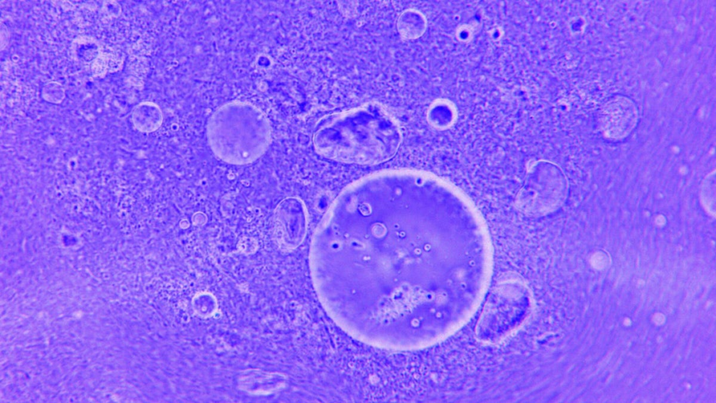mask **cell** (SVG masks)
<instances>
[{"mask_svg": "<svg viewBox=\"0 0 716 403\" xmlns=\"http://www.w3.org/2000/svg\"><path fill=\"white\" fill-rule=\"evenodd\" d=\"M489 230L450 182L387 174L334 201L313 236L321 305L353 339L410 351L442 341L473 314L492 270Z\"/></svg>", "mask_w": 716, "mask_h": 403, "instance_id": "obj_1", "label": "cell"}, {"mask_svg": "<svg viewBox=\"0 0 716 403\" xmlns=\"http://www.w3.org/2000/svg\"><path fill=\"white\" fill-rule=\"evenodd\" d=\"M401 141L397 120L376 102L323 117L313 136L314 149L320 155L361 165L389 161L396 154Z\"/></svg>", "mask_w": 716, "mask_h": 403, "instance_id": "obj_2", "label": "cell"}, {"mask_svg": "<svg viewBox=\"0 0 716 403\" xmlns=\"http://www.w3.org/2000/svg\"><path fill=\"white\" fill-rule=\"evenodd\" d=\"M206 132L213 153L222 161L236 165L255 161L271 142L268 118L247 101H230L217 108L208 121Z\"/></svg>", "mask_w": 716, "mask_h": 403, "instance_id": "obj_3", "label": "cell"}, {"mask_svg": "<svg viewBox=\"0 0 716 403\" xmlns=\"http://www.w3.org/2000/svg\"><path fill=\"white\" fill-rule=\"evenodd\" d=\"M531 309V294L523 281L507 277L499 281L492 289L477 323L478 339L487 344L505 339L524 324Z\"/></svg>", "mask_w": 716, "mask_h": 403, "instance_id": "obj_4", "label": "cell"}, {"mask_svg": "<svg viewBox=\"0 0 716 403\" xmlns=\"http://www.w3.org/2000/svg\"><path fill=\"white\" fill-rule=\"evenodd\" d=\"M567 195L568 181L562 169L553 162L539 160L529 169L515 204L525 215L542 217L559 208Z\"/></svg>", "mask_w": 716, "mask_h": 403, "instance_id": "obj_5", "label": "cell"}, {"mask_svg": "<svg viewBox=\"0 0 716 403\" xmlns=\"http://www.w3.org/2000/svg\"><path fill=\"white\" fill-rule=\"evenodd\" d=\"M273 234L283 248H294L304 239L308 229L305 204L297 197H289L279 202L274 210Z\"/></svg>", "mask_w": 716, "mask_h": 403, "instance_id": "obj_6", "label": "cell"}, {"mask_svg": "<svg viewBox=\"0 0 716 403\" xmlns=\"http://www.w3.org/2000/svg\"><path fill=\"white\" fill-rule=\"evenodd\" d=\"M612 106L608 104L603 112L602 130L609 138L620 139L626 136L633 128L637 114L632 103L618 99Z\"/></svg>", "mask_w": 716, "mask_h": 403, "instance_id": "obj_7", "label": "cell"}, {"mask_svg": "<svg viewBox=\"0 0 716 403\" xmlns=\"http://www.w3.org/2000/svg\"><path fill=\"white\" fill-rule=\"evenodd\" d=\"M131 121L138 131L150 133L160 127L163 115L158 105L151 101H143L133 109Z\"/></svg>", "mask_w": 716, "mask_h": 403, "instance_id": "obj_8", "label": "cell"}, {"mask_svg": "<svg viewBox=\"0 0 716 403\" xmlns=\"http://www.w3.org/2000/svg\"><path fill=\"white\" fill-rule=\"evenodd\" d=\"M427 22L424 16L415 9H406L399 16L396 22L397 31L406 40L420 37L425 31Z\"/></svg>", "mask_w": 716, "mask_h": 403, "instance_id": "obj_9", "label": "cell"}, {"mask_svg": "<svg viewBox=\"0 0 716 403\" xmlns=\"http://www.w3.org/2000/svg\"><path fill=\"white\" fill-rule=\"evenodd\" d=\"M701 200L706 211L715 216V174H708L703 179L701 186Z\"/></svg>", "mask_w": 716, "mask_h": 403, "instance_id": "obj_10", "label": "cell"}, {"mask_svg": "<svg viewBox=\"0 0 716 403\" xmlns=\"http://www.w3.org/2000/svg\"><path fill=\"white\" fill-rule=\"evenodd\" d=\"M65 96L63 86L57 82L46 83L42 89V97L44 100L52 104L61 103Z\"/></svg>", "mask_w": 716, "mask_h": 403, "instance_id": "obj_11", "label": "cell"}]
</instances>
